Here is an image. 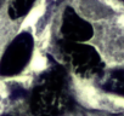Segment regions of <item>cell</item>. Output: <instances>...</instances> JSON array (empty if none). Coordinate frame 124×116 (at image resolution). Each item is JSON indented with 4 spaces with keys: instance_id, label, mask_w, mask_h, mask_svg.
<instances>
[{
    "instance_id": "1",
    "label": "cell",
    "mask_w": 124,
    "mask_h": 116,
    "mask_svg": "<svg viewBox=\"0 0 124 116\" xmlns=\"http://www.w3.org/2000/svg\"><path fill=\"white\" fill-rule=\"evenodd\" d=\"M66 69L56 62L37 80L29 100L31 112L34 116H62L72 108Z\"/></svg>"
},
{
    "instance_id": "2",
    "label": "cell",
    "mask_w": 124,
    "mask_h": 116,
    "mask_svg": "<svg viewBox=\"0 0 124 116\" xmlns=\"http://www.w3.org/2000/svg\"><path fill=\"white\" fill-rule=\"evenodd\" d=\"M58 51L68 67L83 77H99L105 71V64L99 52L83 42L60 40Z\"/></svg>"
},
{
    "instance_id": "5",
    "label": "cell",
    "mask_w": 124,
    "mask_h": 116,
    "mask_svg": "<svg viewBox=\"0 0 124 116\" xmlns=\"http://www.w3.org/2000/svg\"><path fill=\"white\" fill-rule=\"evenodd\" d=\"M97 85L106 92L124 97V69L105 70L97 77Z\"/></svg>"
},
{
    "instance_id": "3",
    "label": "cell",
    "mask_w": 124,
    "mask_h": 116,
    "mask_svg": "<svg viewBox=\"0 0 124 116\" xmlns=\"http://www.w3.org/2000/svg\"><path fill=\"white\" fill-rule=\"evenodd\" d=\"M34 48V39L31 33L18 34L8 46L0 61V75L14 76L20 74L29 63Z\"/></svg>"
},
{
    "instance_id": "10",
    "label": "cell",
    "mask_w": 124,
    "mask_h": 116,
    "mask_svg": "<svg viewBox=\"0 0 124 116\" xmlns=\"http://www.w3.org/2000/svg\"><path fill=\"white\" fill-rule=\"evenodd\" d=\"M119 1H123V3H124V0H119Z\"/></svg>"
},
{
    "instance_id": "7",
    "label": "cell",
    "mask_w": 124,
    "mask_h": 116,
    "mask_svg": "<svg viewBox=\"0 0 124 116\" xmlns=\"http://www.w3.org/2000/svg\"><path fill=\"white\" fill-rule=\"evenodd\" d=\"M24 94H26V91H24L23 88H21V87H16V88L12 91V93H11V98L17 99V98L23 97Z\"/></svg>"
},
{
    "instance_id": "4",
    "label": "cell",
    "mask_w": 124,
    "mask_h": 116,
    "mask_svg": "<svg viewBox=\"0 0 124 116\" xmlns=\"http://www.w3.org/2000/svg\"><path fill=\"white\" fill-rule=\"evenodd\" d=\"M61 34L65 41L70 42H85L94 35L91 24L84 21L72 7H66L62 16Z\"/></svg>"
},
{
    "instance_id": "8",
    "label": "cell",
    "mask_w": 124,
    "mask_h": 116,
    "mask_svg": "<svg viewBox=\"0 0 124 116\" xmlns=\"http://www.w3.org/2000/svg\"><path fill=\"white\" fill-rule=\"evenodd\" d=\"M1 3H3V0H0V6H1Z\"/></svg>"
},
{
    "instance_id": "6",
    "label": "cell",
    "mask_w": 124,
    "mask_h": 116,
    "mask_svg": "<svg viewBox=\"0 0 124 116\" xmlns=\"http://www.w3.org/2000/svg\"><path fill=\"white\" fill-rule=\"evenodd\" d=\"M35 0H11L9 5V16L17 19L28 13Z\"/></svg>"
},
{
    "instance_id": "9",
    "label": "cell",
    "mask_w": 124,
    "mask_h": 116,
    "mask_svg": "<svg viewBox=\"0 0 124 116\" xmlns=\"http://www.w3.org/2000/svg\"><path fill=\"white\" fill-rule=\"evenodd\" d=\"M3 116H10V115H3Z\"/></svg>"
}]
</instances>
